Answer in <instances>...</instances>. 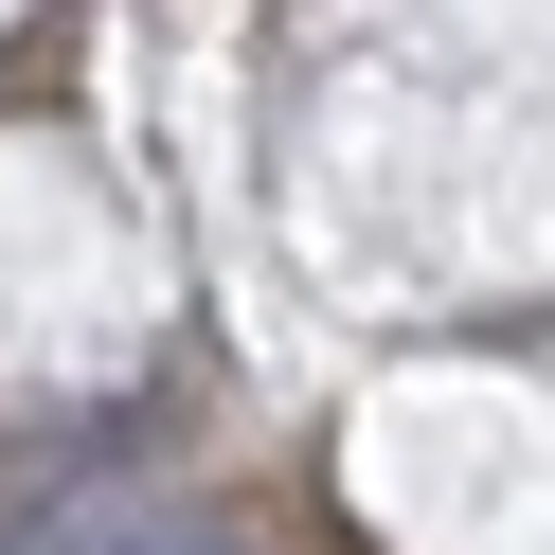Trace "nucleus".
Segmentation results:
<instances>
[{"mask_svg": "<svg viewBox=\"0 0 555 555\" xmlns=\"http://www.w3.org/2000/svg\"><path fill=\"white\" fill-rule=\"evenodd\" d=\"M18 555H233L216 502H180V483H126V466H73L18 502Z\"/></svg>", "mask_w": 555, "mask_h": 555, "instance_id": "f257e3e1", "label": "nucleus"}]
</instances>
